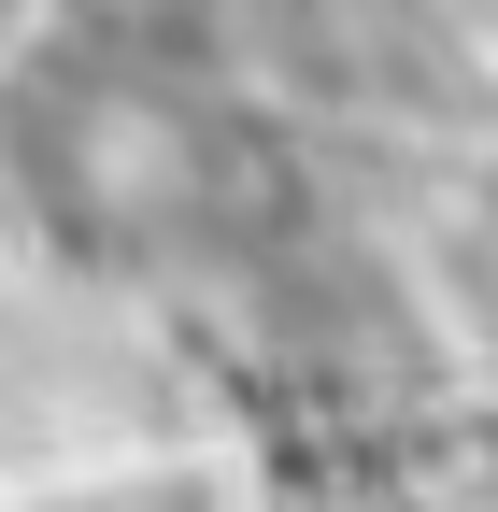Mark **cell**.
<instances>
[{
  "instance_id": "obj_1",
  "label": "cell",
  "mask_w": 498,
  "mask_h": 512,
  "mask_svg": "<svg viewBox=\"0 0 498 512\" xmlns=\"http://www.w3.org/2000/svg\"><path fill=\"white\" fill-rule=\"evenodd\" d=\"M29 171L57 185V214L114 242H242L257 214H285V157L171 86H72L29 128Z\"/></svg>"
}]
</instances>
